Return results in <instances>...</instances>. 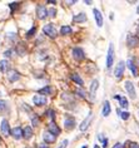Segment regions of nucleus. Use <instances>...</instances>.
I'll return each instance as SVG.
<instances>
[{
    "label": "nucleus",
    "mask_w": 139,
    "mask_h": 148,
    "mask_svg": "<svg viewBox=\"0 0 139 148\" xmlns=\"http://www.w3.org/2000/svg\"><path fill=\"white\" fill-rule=\"evenodd\" d=\"M127 43H128V45L130 46V48H134V46H137L139 44V38L135 37V35H132V34H129L128 39H127Z\"/></svg>",
    "instance_id": "9d476101"
},
{
    "label": "nucleus",
    "mask_w": 139,
    "mask_h": 148,
    "mask_svg": "<svg viewBox=\"0 0 139 148\" xmlns=\"http://www.w3.org/2000/svg\"><path fill=\"white\" fill-rule=\"evenodd\" d=\"M127 65H128V68L132 70V73H133V75H134V77H138V68L135 67V64H134L133 59H128V62H127Z\"/></svg>",
    "instance_id": "dca6fc26"
},
{
    "label": "nucleus",
    "mask_w": 139,
    "mask_h": 148,
    "mask_svg": "<svg viewBox=\"0 0 139 148\" xmlns=\"http://www.w3.org/2000/svg\"><path fill=\"white\" fill-rule=\"evenodd\" d=\"M23 137L25 138V139H29V138L33 137V128L31 127H25L24 128V131H23Z\"/></svg>",
    "instance_id": "412c9836"
},
{
    "label": "nucleus",
    "mask_w": 139,
    "mask_h": 148,
    "mask_svg": "<svg viewBox=\"0 0 139 148\" xmlns=\"http://www.w3.org/2000/svg\"><path fill=\"white\" fill-rule=\"evenodd\" d=\"M113 60H114V46L110 43L109 49H108V55H107V68H112L113 65Z\"/></svg>",
    "instance_id": "f03ea898"
},
{
    "label": "nucleus",
    "mask_w": 139,
    "mask_h": 148,
    "mask_svg": "<svg viewBox=\"0 0 139 148\" xmlns=\"http://www.w3.org/2000/svg\"><path fill=\"white\" fill-rule=\"evenodd\" d=\"M4 56H6V58L11 56V50H5V52H4Z\"/></svg>",
    "instance_id": "4c0bfd02"
},
{
    "label": "nucleus",
    "mask_w": 139,
    "mask_h": 148,
    "mask_svg": "<svg viewBox=\"0 0 139 148\" xmlns=\"http://www.w3.org/2000/svg\"><path fill=\"white\" fill-rule=\"evenodd\" d=\"M94 13V18H95V21H97V25L98 27H103V15H102V13H100L98 9H94L93 10Z\"/></svg>",
    "instance_id": "f8f14e48"
},
{
    "label": "nucleus",
    "mask_w": 139,
    "mask_h": 148,
    "mask_svg": "<svg viewBox=\"0 0 139 148\" xmlns=\"http://www.w3.org/2000/svg\"><path fill=\"white\" fill-rule=\"evenodd\" d=\"M35 31H36V28H35V27H33V28H31V29H30V30L26 33V37H28V38L34 37V34H35Z\"/></svg>",
    "instance_id": "c85d7f7f"
},
{
    "label": "nucleus",
    "mask_w": 139,
    "mask_h": 148,
    "mask_svg": "<svg viewBox=\"0 0 139 148\" xmlns=\"http://www.w3.org/2000/svg\"><path fill=\"white\" fill-rule=\"evenodd\" d=\"M98 88H99V82H98L97 79H94L93 82H91V84H90V97L91 98L95 97V92H97Z\"/></svg>",
    "instance_id": "2eb2a0df"
},
{
    "label": "nucleus",
    "mask_w": 139,
    "mask_h": 148,
    "mask_svg": "<svg viewBox=\"0 0 139 148\" xmlns=\"http://www.w3.org/2000/svg\"><path fill=\"white\" fill-rule=\"evenodd\" d=\"M8 107H9V104H8V102H6V100H0V112L8 109Z\"/></svg>",
    "instance_id": "cd10ccee"
},
{
    "label": "nucleus",
    "mask_w": 139,
    "mask_h": 148,
    "mask_svg": "<svg viewBox=\"0 0 139 148\" xmlns=\"http://www.w3.org/2000/svg\"><path fill=\"white\" fill-rule=\"evenodd\" d=\"M124 87H125V90H127V92H128L129 97H130L132 99H135V98H137V94H135V88H134V84L132 83L130 80H127V82H125Z\"/></svg>",
    "instance_id": "7ed1b4c3"
},
{
    "label": "nucleus",
    "mask_w": 139,
    "mask_h": 148,
    "mask_svg": "<svg viewBox=\"0 0 139 148\" xmlns=\"http://www.w3.org/2000/svg\"><path fill=\"white\" fill-rule=\"evenodd\" d=\"M11 136L15 138V139H20L23 137V129L20 127H15L11 129Z\"/></svg>",
    "instance_id": "4468645a"
},
{
    "label": "nucleus",
    "mask_w": 139,
    "mask_h": 148,
    "mask_svg": "<svg viewBox=\"0 0 139 148\" xmlns=\"http://www.w3.org/2000/svg\"><path fill=\"white\" fill-rule=\"evenodd\" d=\"M124 69H125V63L124 62H119L118 64H116V67H115V70H114V75H115V78H122V75L124 74Z\"/></svg>",
    "instance_id": "39448f33"
},
{
    "label": "nucleus",
    "mask_w": 139,
    "mask_h": 148,
    "mask_svg": "<svg viewBox=\"0 0 139 148\" xmlns=\"http://www.w3.org/2000/svg\"><path fill=\"white\" fill-rule=\"evenodd\" d=\"M17 52L19 55H24L25 52H26V46H25L24 43H19L18 46H17Z\"/></svg>",
    "instance_id": "b1692460"
},
{
    "label": "nucleus",
    "mask_w": 139,
    "mask_h": 148,
    "mask_svg": "<svg viewBox=\"0 0 139 148\" xmlns=\"http://www.w3.org/2000/svg\"><path fill=\"white\" fill-rule=\"evenodd\" d=\"M137 11H138V14H139V5H138V9H137Z\"/></svg>",
    "instance_id": "a19ab883"
},
{
    "label": "nucleus",
    "mask_w": 139,
    "mask_h": 148,
    "mask_svg": "<svg viewBox=\"0 0 139 148\" xmlns=\"http://www.w3.org/2000/svg\"><path fill=\"white\" fill-rule=\"evenodd\" d=\"M75 93H77L78 96H80L81 98H85V92H84V90H81V89H77V90H75Z\"/></svg>",
    "instance_id": "72a5a7b5"
},
{
    "label": "nucleus",
    "mask_w": 139,
    "mask_h": 148,
    "mask_svg": "<svg viewBox=\"0 0 139 148\" xmlns=\"http://www.w3.org/2000/svg\"><path fill=\"white\" fill-rule=\"evenodd\" d=\"M68 143H69V141H68V139H64V141L62 142V144H60V146H59L58 148H67Z\"/></svg>",
    "instance_id": "f704fd0d"
},
{
    "label": "nucleus",
    "mask_w": 139,
    "mask_h": 148,
    "mask_svg": "<svg viewBox=\"0 0 139 148\" xmlns=\"http://www.w3.org/2000/svg\"><path fill=\"white\" fill-rule=\"evenodd\" d=\"M129 148H139V144L134 143V142H130L129 143Z\"/></svg>",
    "instance_id": "e433bc0d"
},
{
    "label": "nucleus",
    "mask_w": 139,
    "mask_h": 148,
    "mask_svg": "<svg viewBox=\"0 0 139 148\" xmlns=\"http://www.w3.org/2000/svg\"><path fill=\"white\" fill-rule=\"evenodd\" d=\"M33 125L34 127H38V125H39V119H38V117L33 118Z\"/></svg>",
    "instance_id": "c9c22d12"
},
{
    "label": "nucleus",
    "mask_w": 139,
    "mask_h": 148,
    "mask_svg": "<svg viewBox=\"0 0 139 148\" xmlns=\"http://www.w3.org/2000/svg\"><path fill=\"white\" fill-rule=\"evenodd\" d=\"M18 6H19V3H17V1H15V3H11V4H9V8H10L13 11H14L15 9L18 8Z\"/></svg>",
    "instance_id": "473e14b6"
},
{
    "label": "nucleus",
    "mask_w": 139,
    "mask_h": 148,
    "mask_svg": "<svg viewBox=\"0 0 139 148\" xmlns=\"http://www.w3.org/2000/svg\"><path fill=\"white\" fill-rule=\"evenodd\" d=\"M43 31H44V34H46V35L50 38H56V35H58V31H56L55 27L53 24H46L45 27H44Z\"/></svg>",
    "instance_id": "f257e3e1"
},
{
    "label": "nucleus",
    "mask_w": 139,
    "mask_h": 148,
    "mask_svg": "<svg viewBox=\"0 0 139 148\" xmlns=\"http://www.w3.org/2000/svg\"><path fill=\"white\" fill-rule=\"evenodd\" d=\"M0 97H1V92H0Z\"/></svg>",
    "instance_id": "37998d69"
},
{
    "label": "nucleus",
    "mask_w": 139,
    "mask_h": 148,
    "mask_svg": "<svg viewBox=\"0 0 139 148\" xmlns=\"http://www.w3.org/2000/svg\"><path fill=\"white\" fill-rule=\"evenodd\" d=\"M113 148H123V144H122V143H116Z\"/></svg>",
    "instance_id": "ea45409f"
},
{
    "label": "nucleus",
    "mask_w": 139,
    "mask_h": 148,
    "mask_svg": "<svg viewBox=\"0 0 139 148\" xmlns=\"http://www.w3.org/2000/svg\"><path fill=\"white\" fill-rule=\"evenodd\" d=\"M50 93H52V88H50L49 86L48 87H44L43 89L39 90V94H40V96H44V97H45L46 94H50Z\"/></svg>",
    "instance_id": "bb28decb"
},
{
    "label": "nucleus",
    "mask_w": 139,
    "mask_h": 148,
    "mask_svg": "<svg viewBox=\"0 0 139 148\" xmlns=\"http://www.w3.org/2000/svg\"><path fill=\"white\" fill-rule=\"evenodd\" d=\"M43 139H44V142H45V143H54L55 139H56V137L53 136V134L50 133V132H44Z\"/></svg>",
    "instance_id": "ddd939ff"
},
{
    "label": "nucleus",
    "mask_w": 139,
    "mask_h": 148,
    "mask_svg": "<svg viewBox=\"0 0 139 148\" xmlns=\"http://www.w3.org/2000/svg\"><path fill=\"white\" fill-rule=\"evenodd\" d=\"M33 102H34V104H36V106H45L46 104V98L44 96H40V94H36V96H34V98H33Z\"/></svg>",
    "instance_id": "6e6552de"
},
{
    "label": "nucleus",
    "mask_w": 139,
    "mask_h": 148,
    "mask_svg": "<svg viewBox=\"0 0 139 148\" xmlns=\"http://www.w3.org/2000/svg\"><path fill=\"white\" fill-rule=\"evenodd\" d=\"M10 69V63H9L8 60H0V72L1 73H6V72Z\"/></svg>",
    "instance_id": "a211bd4d"
},
{
    "label": "nucleus",
    "mask_w": 139,
    "mask_h": 148,
    "mask_svg": "<svg viewBox=\"0 0 139 148\" xmlns=\"http://www.w3.org/2000/svg\"><path fill=\"white\" fill-rule=\"evenodd\" d=\"M48 128H49V132L53 134V136L56 137V136H59V134H60V128H59L58 125L54 123V122H50L49 125H48Z\"/></svg>",
    "instance_id": "9b49d317"
},
{
    "label": "nucleus",
    "mask_w": 139,
    "mask_h": 148,
    "mask_svg": "<svg viewBox=\"0 0 139 148\" xmlns=\"http://www.w3.org/2000/svg\"><path fill=\"white\" fill-rule=\"evenodd\" d=\"M73 58H74L75 60H83V59L85 58L83 49L81 48H74L73 49Z\"/></svg>",
    "instance_id": "423d86ee"
},
{
    "label": "nucleus",
    "mask_w": 139,
    "mask_h": 148,
    "mask_svg": "<svg viewBox=\"0 0 139 148\" xmlns=\"http://www.w3.org/2000/svg\"><path fill=\"white\" fill-rule=\"evenodd\" d=\"M38 148H49V147L45 143H40V144H38Z\"/></svg>",
    "instance_id": "58836bf2"
},
{
    "label": "nucleus",
    "mask_w": 139,
    "mask_h": 148,
    "mask_svg": "<svg viewBox=\"0 0 139 148\" xmlns=\"http://www.w3.org/2000/svg\"><path fill=\"white\" fill-rule=\"evenodd\" d=\"M91 118H93V114H91V113H89V115H88V117L85 118L83 122H81V124L79 125V129H80L81 132L87 131V129H88V127H89V124H90V121H91Z\"/></svg>",
    "instance_id": "0eeeda50"
},
{
    "label": "nucleus",
    "mask_w": 139,
    "mask_h": 148,
    "mask_svg": "<svg viewBox=\"0 0 139 148\" xmlns=\"http://www.w3.org/2000/svg\"><path fill=\"white\" fill-rule=\"evenodd\" d=\"M46 113H48V117H50V119H52V122H54V111H53V109H49Z\"/></svg>",
    "instance_id": "2f4dec72"
},
{
    "label": "nucleus",
    "mask_w": 139,
    "mask_h": 148,
    "mask_svg": "<svg viewBox=\"0 0 139 148\" xmlns=\"http://www.w3.org/2000/svg\"><path fill=\"white\" fill-rule=\"evenodd\" d=\"M73 33V29L70 27H68V25H64V27L60 28V34L63 35H68V34H71Z\"/></svg>",
    "instance_id": "393cba45"
},
{
    "label": "nucleus",
    "mask_w": 139,
    "mask_h": 148,
    "mask_svg": "<svg viewBox=\"0 0 139 148\" xmlns=\"http://www.w3.org/2000/svg\"><path fill=\"white\" fill-rule=\"evenodd\" d=\"M0 131H1L3 136L4 137H8L10 134V124L6 119H3L1 121V124H0Z\"/></svg>",
    "instance_id": "20e7f679"
},
{
    "label": "nucleus",
    "mask_w": 139,
    "mask_h": 148,
    "mask_svg": "<svg viewBox=\"0 0 139 148\" xmlns=\"http://www.w3.org/2000/svg\"><path fill=\"white\" fill-rule=\"evenodd\" d=\"M64 125H65V129L70 131L75 127V119L74 118H67L64 122Z\"/></svg>",
    "instance_id": "6ab92c4d"
},
{
    "label": "nucleus",
    "mask_w": 139,
    "mask_h": 148,
    "mask_svg": "<svg viewBox=\"0 0 139 148\" xmlns=\"http://www.w3.org/2000/svg\"><path fill=\"white\" fill-rule=\"evenodd\" d=\"M83 148H88V147H87V146H84V147H83Z\"/></svg>",
    "instance_id": "79ce46f5"
},
{
    "label": "nucleus",
    "mask_w": 139,
    "mask_h": 148,
    "mask_svg": "<svg viewBox=\"0 0 139 148\" xmlns=\"http://www.w3.org/2000/svg\"><path fill=\"white\" fill-rule=\"evenodd\" d=\"M119 104H120L122 108H125V109L129 107L128 100H127V98H124V97H120V98H119Z\"/></svg>",
    "instance_id": "a878e982"
},
{
    "label": "nucleus",
    "mask_w": 139,
    "mask_h": 148,
    "mask_svg": "<svg viewBox=\"0 0 139 148\" xmlns=\"http://www.w3.org/2000/svg\"><path fill=\"white\" fill-rule=\"evenodd\" d=\"M36 14H38V18L39 19H45L48 17V10L45 9L44 5H39L36 8Z\"/></svg>",
    "instance_id": "1a4fd4ad"
},
{
    "label": "nucleus",
    "mask_w": 139,
    "mask_h": 148,
    "mask_svg": "<svg viewBox=\"0 0 139 148\" xmlns=\"http://www.w3.org/2000/svg\"><path fill=\"white\" fill-rule=\"evenodd\" d=\"M110 112H112V108H110V103L108 102V100H105L103 104V115L104 117H108V115L110 114Z\"/></svg>",
    "instance_id": "aec40b11"
},
{
    "label": "nucleus",
    "mask_w": 139,
    "mask_h": 148,
    "mask_svg": "<svg viewBox=\"0 0 139 148\" xmlns=\"http://www.w3.org/2000/svg\"><path fill=\"white\" fill-rule=\"evenodd\" d=\"M74 21L75 23H85V21H87V15H85L84 13H80V14L74 17Z\"/></svg>",
    "instance_id": "5701e85b"
},
{
    "label": "nucleus",
    "mask_w": 139,
    "mask_h": 148,
    "mask_svg": "<svg viewBox=\"0 0 139 148\" xmlns=\"http://www.w3.org/2000/svg\"><path fill=\"white\" fill-rule=\"evenodd\" d=\"M70 78H71V80H74L75 83L78 84V86H80V87H83L84 86V82H83V79H81L80 77L77 74V73H73L71 75H70Z\"/></svg>",
    "instance_id": "4be33fe9"
},
{
    "label": "nucleus",
    "mask_w": 139,
    "mask_h": 148,
    "mask_svg": "<svg viewBox=\"0 0 139 148\" xmlns=\"http://www.w3.org/2000/svg\"><path fill=\"white\" fill-rule=\"evenodd\" d=\"M55 15H56V10L54 8H52L50 10H48V17L50 18H55Z\"/></svg>",
    "instance_id": "c756f323"
},
{
    "label": "nucleus",
    "mask_w": 139,
    "mask_h": 148,
    "mask_svg": "<svg viewBox=\"0 0 139 148\" xmlns=\"http://www.w3.org/2000/svg\"><path fill=\"white\" fill-rule=\"evenodd\" d=\"M19 78H20V74H19L17 70H10L9 72V74H8L9 82H17V80H19Z\"/></svg>",
    "instance_id": "f3484780"
},
{
    "label": "nucleus",
    "mask_w": 139,
    "mask_h": 148,
    "mask_svg": "<svg viewBox=\"0 0 139 148\" xmlns=\"http://www.w3.org/2000/svg\"><path fill=\"white\" fill-rule=\"evenodd\" d=\"M120 118L124 119V121H127V119H129V113L128 112H120Z\"/></svg>",
    "instance_id": "7c9ffc66"
}]
</instances>
